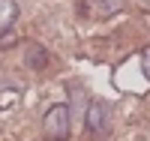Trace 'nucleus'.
Segmentation results:
<instances>
[{
    "instance_id": "obj_1",
    "label": "nucleus",
    "mask_w": 150,
    "mask_h": 141,
    "mask_svg": "<svg viewBox=\"0 0 150 141\" xmlns=\"http://www.w3.org/2000/svg\"><path fill=\"white\" fill-rule=\"evenodd\" d=\"M42 129L51 141H66L69 138V105H51L45 111V120H42Z\"/></svg>"
},
{
    "instance_id": "obj_2",
    "label": "nucleus",
    "mask_w": 150,
    "mask_h": 141,
    "mask_svg": "<svg viewBox=\"0 0 150 141\" xmlns=\"http://www.w3.org/2000/svg\"><path fill=\"white\" fill-rule=\"evenodd\" d=\"M105 117H108L105 105L99 99H93L90 105H87V129H90V132H102L105 129Z\"/></svg>"
},
{
    "instance_id": "obj_3",
    "label": "nucleus",
    "mask_w": 150,
    "mask_h": 141,
    "mask_svg": "<svg viewBox=\"0 0 150 141\" xmlns=\"http://www.w3.org/2000/svg\"><path fill=\"white\" fill-rule=\"evenodd\" d=\"M24 63H27V69L42 72L48 66V51L42 45H27V51H24Z\"/></svg>"
},
{
    "instance_id": "obj_4",
    "label": "nucleus",
    "mask_w": 150,
    "mask_h": 141,
    "mask_svg": "<svg viewBox=\"0 0 150 141\" xmlns=\"http://www.w3.org/2000/svg\"><path fill=\"white\" fill-rule=\"evenodd\" d=\"M15 18H18V3L15 0H0V30L12 27Z\"/></svg>"
},
{
    "instance_id": "obj_5",
    "label": "nucleus",
    "mask_w": 150,
    "mask_h": 141,
    "mask_svg": "<svg viewBox=\"0 0 150 141\" xmlns=\"http://www.w3.org/2000/svg\"><path fill=\"white\" fill-rule=\"evenodd\" d=\"M96 3V9H99V15H111V12H117V0H93Z\"/></svg>"
},
{
    "instance_id": "obj_6",
    "label": "nucleus",
    "mask_w": 150,
    "mask_h": 141,
    "mask_svg": "<svg viewBox=\"0 0 150 141\" xmlns=\"http://www.w3.org/2000/svg\"><path fill=\"white\" fill-rule=\"evenodd\" d=\"M15 39H18V36H15V30H12V27H3V30H0V48L15 45Z\"/></svg>"
},
{
    "instance_id": "obj_7",
    "label": "nucleus",
    "mask_w": 150,
    "mask_h": 141,
    "mask_svg": "<svg viewBox=\"0 0 150 141\" xmlns=\"http://www.w3.org/2000/svg\"><path fill=\"white\" fill-rule=\"evenodd\" d=\"M141 72H144V78L150 81V48L141 51Z\"/></svg>"
},
{
    "instance_id": "obj_8",
    "label": "nucleus",
    "mask_w": 150,
    "mask_h": 141,
    "mask_svg": "<svg viewBox=\"0 0 150 141\" xmlns=\"http://www.w3.org/2000/svg\"><path fill=\"white\" fill-rule=\"evenodd\" d=\"M144 3H150V0H144Z\"/></svg>"
}]
</instances>
